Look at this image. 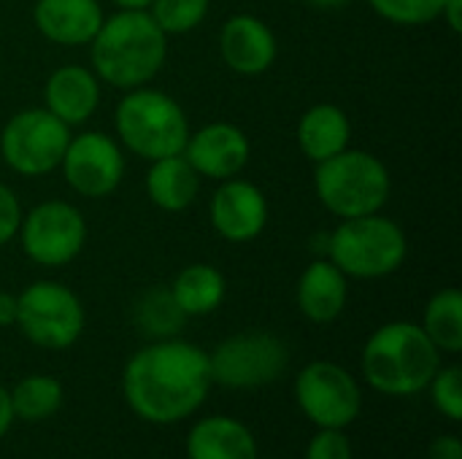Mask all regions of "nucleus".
Instances as JSON below:
<instances>
[{
	"mask_svg": "<svg viewBox=\"0 0 462 459\" xmlns=\"http://www.w3.org/2000/svg\"><path fill=\"white\" fill-rule=\"evenodd\" d=\"M439 368L441 352L414 322H387L363 346L365 381L390 398L420 395Z\"/></svg>",
	"mask_w": 462,
	"mask_h": 459,
	"instance_id": "7ed1b4c3",
	"label": "nucleus"
},
{
	"mask_svg": "<svg viewBox=\"0 0 462 459\" xmlns=\"http://www.w3.org/2000/svg\"><path fill=\"white\" fill-rule=\"evenodd\" d=\"M211 0H152L146 8L165 35L192 32L208 16Z\"/></svg>",
	"mask_w": 462,
	"mask_h": 459,
	"instance_id": "a878e982",
	"label": "nucleus"
},
{
	"mask_svg": "<svg viewBox=\"0 0 462 459\" xmlns=\"http://www.w3.org/2000/svg\"><path fill=\"white\" fill-rule=\"evenodd\" d=\"M295 400L311 425L330 430H346L363 409L360 384L344 365L330 360L309 363L298 373Z\"/></svg>",
	"mask_w": 462,
	"mask_h": 459,
	"instance_id": "9d476101",
	"label": "nucleus"
},
{
	"mask_svg": "<svg viewBox=\"0 0 462 459\" xmlns=\"http://www.w3.org/2000/svg\"><path fill=\"white\" fill-rule=\"evenodd\" d=\"M349 300L346 276L325 257L314 260L298 279V308L314 325L336 322Z\"/></svg>",
	"mask_w": 462,
	"mask_h": 459,
	"instance_id": "a211bd4d",
	"label": "nucleus"
},
{
	"mask_svg": "<svg viewBox=\"0 0 462 459\" xmlns=\"http://www.w3.org/2000/svg\"><path fill=\"white\" fill-rule=\"evenodd\" d=\"M441 19L449 24L452 32H460L462 30V0H447L444 8H441Z\"/></svg>",
	"mask_w": 462,
	"mask_h": 459,
	"instance_id": "2f4dec72",
	"label": "nucleus"
},
{
	"mask_svg": "<svg viewBox=\"0 0 462 459\" xmlns=\"http://www.w3.org/2000/svg\"><path fill=\"white\" fill-rule=\"evenodd\" d=\"M97 0H35L32 22L57 46H89L103 24Z\"/></svg>",
	"mask_w": 462,
	"mask_h": 459,
	"instance_id": "dca6fc26",
	"label": "nucleus"
},
{
	"mask_svg": "<svg viewBox=\"0 0 462 459\" xmlns=\"http://www.w3.org/2000/svg\"><path fill=\"white\" fill-rule=\"evenodd\" d=\"M22 225V206L19 197L14 195L11 187H5L0 181V246H5L8 241L16 238Z\"/></svg>",
	"mask_w": 462,
	"mask_h": 459,
	"instance_id": "c756f323",
	"label": "nucleus"
},
{
	"mask_svg": "<svg viewBox=\"0 0 462 459\" xmlns=\"http://www.w3.org/2000/svg\"><path fill=\"white\" fill-rule=\"evenodd\" d=\"M425 335L441 354H460L462 352V292L447 287L436 292L428 306L422 325Z\"/></svg>",
	"mask_w": 462,
	"mask_h": 459,
	"instance_id": "5701e85b",
	"label": "nucleus"
},
{
	"mask_svg": "<svg viewBox=\"0 0 462 459\" xmlns=\"http://www.w3.org/2000/svg\"><path fill=\"white\" fill-rule=\"evenodd\" d=\"M92 73L116 89L146 87L168 60V35L149 11H116L89 43Z\"/></svg>",
	"mask_w": 462,
	"mask_h": 459,
	"instance_id": "f03ea898",
	"label": "nucleus"
},
{
	"mask_svg": "<svg viewBox=\"0 0 462 459\" xmlns=\"http://www.w3.org/2000/svg\"><path fill=\"white\" fill-rule=\"evenodd\" d=\"M208 354L179 338L138 349L122 373V392L130 411L152 425H176L192 417L208 398Z\"/></svg>",
	"mask_w": 462,
	"mask_h": 459,
	"instance_id": "f257e3e1",
	"label": "nucleus"
},
{
	"mask_svg": "<svg viewBox=\"0 0 462 459\" xmlns=\"http://www.w3.org/2000/svg\"><path fill=\"white\" fill-rule=\"evenodd\" d=\"M290 363V352L279 335L241 333L222 341L208 354L211 384L225 390H260L273 384Z\"/></svg>",
	"mask_w": 462,
	"mask_h": 459,
	"instance_id": "1a4fd4ad",
	"label": "nucleus"
},
{
	"mask_svg": "<svg viewBox=\"0 0 462 459\" xmlns=\"http://www.w3.org/2000/svg\"><path fill=\"white\" fill-rule=\"evenodd\" d=\"M84 319L79 295L60 281H35L16 295V327L41 349H70L84 333Z\"/></svg>",
	"mask_w": 462,
	"mask_h": 459,
	"instance_id": "0eeeda50",
	"label": "nucleus"
},
{
	"mask_svg": "<svg viewBox=\"0 0 462 459\" xmlns=\"http://www.w3.org/2000/svg\"><path fill=\"white\" fill-rule=\"evenodd\" d=\"M14 425V409H11V395L5 387H0V438L11 430Z\"/></svg>",
	"mask_w": 462,
	"mask_h": 459,
	"instance_id": "72a5a7b5",
	"label": "nucleus"
},
{
	"mask_svg": "<svg viewBox=\"0 0 462 459\" xmlns=\"http://www.w3.org/2000/svg\"><path fill=\"white\" fill-rule=\"evenodd\" d=\"M436 411H441L449 422L462 419V371L460 365L439 368L428 384Z\"/></svg>",
	"mask_w": 462,
	"mask_h": 459,
	"instance_id": "cd10ccee",
	"label": "nucleus"
},
{
	"mask_svg": "<svg viewBox=\"0 0 462 459\" xmlns=\"http://www.w3.org/2000/svg\"><path fill=\"white\" fill-rule=\"evenodd\" d=\"M352 141V122L344 108L333 103H317L306 108L298 122V146L306 160L325 162L338 151L349 149Z\"/></svg>",
	"mask_w": 462,
	"mask_h": 459,
	"instance_id": "aec40b11",
	"label": "nucleus"
},
{
	"mask_svg": "<svg viewBox=\"0 0 462 459\" xmlns=\"http://www.w3.org/2000/svg\"><path fill=\"white\" fill-rule=\"evenodd\" d=\"M428 459H462V441L457 436H439L428 449Z\"/></svg>",
	"mask_w": 462,
	"mask_h": 459,
	"instance_id": "7c9ffc66",
	"label": "nucleus"
},
{
	"mask_svg": "<svg viewBox=\"0 0 462 459\" xmlns=\"http://www.w3.org/2000/svg\"><path fill=\"white\" fill-rule=\"evenodd\" d=\"M306 459H355L352 441L344 430L319 427V433L306 446Z\"/></svg>",
	"mask_w": 462,
	"mask_h": 459,
	"instance_id": "c85d7f7f",
	"label": "nucleus"
},
{
	"mask_svg": "<svg viewBox=\"0 0 462 459\" xmlns=\"http://www.w3.org/2000/svg\"><path fill=\"white\" fill-rule=\"evenodd\" d=\"M8 395H11L14 419H24V422H43L54 417L65 398L62 384L46 373L24 376Z\"/></svg>",
	"mask_w": 462,
	"mask_h": 459,
	"instance_id": "393cba45",
	"label": "nucleus"
},
{
	"mask_svg": "<svg viewBox=\"0 0 462 459\" xmlns=\"http://www.w3.org/2000/svg\"><path fill=\"white\" fill-rule=\"evenodd\" d=\"M447 0H368V5L387 22L401 27H422L441 19Z\"/></svg>",
	"mask_w": 462,
	"mask_h": 459,
	"instance_id": "bb28decb",
	"label": "nucleus"
},
{
	"mask_svg": "<svg viewBox=\"0 0 462 459\" xmlns=\"http://www.w3.org/2000/svg\"><path fill=\"white\" fill-rule=\"evenodd\" d=\"M133 319H135V327L146 338H154V341L176 338L187 325V314L179 308L171 289H160V287H154L138 298Z\"/></svg>",
	"mask_w": 462,
	"mask_h": 459,
	"instance_id": "b1692460",
	"label": "nucleus"
},
{
	"mask_svg": "<svg viewBox=\"0 0 462 459\" xmlns=\"http://www.w3.org/2000/svg\"><path fill=\"white\" fill-rule=\"evenodd\" d=\"M119 11H146L152 0H111Z\"/></svg>",
	"mask_w": 462,
	"mask_h": 459,
	"instance_id": "f704fd0d",
	"label": "nucleus"
},
{
	"mask_svg": "<svg viewBox=\"0 0 462 459\" xmlns=\"http://www.w3.org/2000/svg\"><path fill=\"white\" fill-rule=\"evenodd\" d=\"M198 192H200V176L187 162L184 154H173L152 162L146 173V195L157 208L168 214L187 211L198 200Z\"/></svg>",
	"mask_w": 462,
	"mask_h": 459,
	"instance_id": "412c9836",
	"label": "nucleus"
},
{
	"mask_svg": "<svg viewBox=\"0 0 462 459\" xmlns=\"http://www.w3.org/2000/svg\"><path fill=\"white\" fill-rule=\"evenodd\" d=\"M168 289L187 317H206L222 306L227 295V281L219 268L208 262H192L179 271Z\"/></svg>",
	"mask_w": 462,
	"mask_h": 459,
	"instance_id": "4be33fe9",
	"label": "nucleus"
},
{
	"mask_svg": "<svg viewBox=\"0 0 462 459\" xmlns=\"http://www.w3.org/2000/svg\"><path fill=\"white\" fill-rule=\"evenodd\" d=\"M62 176L65 184L81 195V197H108L111 192H116V187L125 179V154L122 146L106 135V133H81V135H70V143L62 154Z\"/></svg>",
	"mask_w": 462,
	"mask_h": 459,
	"instance_id": "f8f14e48",
	"label": "nucleus"
},
{
	"mask_svg": "<svg viewBox=\"0 0 462 459\" xmlns=\"http://www.w3.org/2000/svg\"><path fill=\"white\" fill-rule=\"evenodd\" d=\"M16 235L22 252L32 262L43 268H62L81 254L87 243V219L73 203L46 200L30 214H22Z\"/></svg>",
	"mask_w": 462,
	"mask_h": 459,
	"instance_id": "9b49d317",
	"label": "nucleus"
},
{
	"mask_svg": "<svg viewBox=\"0 0 462 459\" xmlns=\"http://www.w3.org/2000/svg\"><path fill=\"white\" fill-rule=\"evenodd\" d=\"M309 5H314V8H322V11H336V8H344V5H349L352 0H306Z\"/></svg>",
	"mask_w": 462,
	"mask_h": 459,
	"instance_id": "c9c22d12",
	"label": "nucleus"
},
{
	"mask_svg": "<svg viewBox=\"0 0 462 459\" xmlns=\"http://www.w3.org/2000/svg\"><path fill=\"white\" fill-rule=\"evenodd\" d=\"M208 216L219 238L249 243L268 227V197L246 179H225L208 203Z\"/></svg>",
	"mask_w": 462,
	"mask_h": 459,
	"instance_id": "ddd939ff",
	"label": "nucleus"
},
{
	"mask_svg": "<svg viewBox=\"0 0 462 459\" xmlns=\"http://www.w3.org/2000/svg\"><path fill=\"white\" fill-rule=\"evenodd\" d=\"M219 54L238 76H263L279 54V43L268 22L254 14H236L219 30Z\"/></svg>",
	"mask_w": 462,
	"mask_h": 459,
	"instance_id": "2eb2a0df",
	"label": "nucleus"
},
{
	"mask_svg": "<svg viewBox=\"0 0 462 459\" xmlns=\"http://www.w3.org/2000/svg\"><path fill=\"white\" fill-rule=\"evenodd\" d=\"M187 459H257V441L233 417H206L187 436Z\"/></svg>",
	"mask_w": 462,
	"mask_h": 459,
	"instance_id": "6ab92c4d",
	"label": "nucleus"
},
{
	"mask_svg": "<svg viewBox=\"0 0 462 459\" xmlns=\"http://www.w3.org/2000/svg\"><path fill=\"white\" fill-rule=\"evenodd\" d=\"M70 143V127L46 108H22L0 130L3 162L27 179H41L60 168Z\"/></svg>",
	"mask_w": 462,
	"mask_h": 459,
	"instance_id": "6e6552de",
	"label": "nucleus"
},
{
	"mask_svg": "<svg viewBox=\"0 0 462 459\" xmlns=\"http://www.w3.org/2000/svg\"><path fill=\"white\" fill-rule=\"evenodd\" d=\"M187 162L198 170L200 179L225 181L238 176L252 154L246 133L233 122H211L200 130H189L184 143Z\"/></svg>",
	"mask_w": 462,
	"mask_h": 459,
	"instance_id": "4468645a",
	"label": "nucleus"
},
{
	"mask_svg": "<svg viewBox=\"0 0 462 459\" xmlns=\"http://www.w3.org/2000/svg\"><path fill=\"white\" fill-rule=\"evenodd\" d=\"M16 325V295L0 292V327Z\"/></svg>",
	"mask_w": 462,
	"mask_h": 459,
	"instance_id": "473e14b6",
	"label": "nucleus"
},
{
	"mask_svg": "<svg viewBox=\"0 0 462 459\" xmlns=\"http://www.w3.org/2000/svg\"><path fill=\"white\" fill-rule=\"evenodd\" d=\"M314 189L319 203L338 219L379 214L393 192L387 165L365 149H344L317 162Z\"/></svg>",
	"mask_w": 462,
	"mask_h": 459,
	"instance_id": "20e7f679",
	"label": "nucleus"
},
{
	"mask_svg": "<svg viewBox=\"0 0 462 459\" xmlns=\"http://www.w3.org/2000/svg\"><path fill=\"white\" fill-rule=\"evenodd\" d=\"M328 260L346 279H384L395 273L409 254L406 233L398 222L382 214L341 219V225L328 235Z\"/></svg>",
	"mask_w": 462,
	"mask_h": 459,
	"instance_id": "423d86ee",
	"label": "nucleus"
},
{
	"mask_svg": "<svg viewBox=\"0 0 462 459\" xmlns=\"http://www.w3.org/2000/svg\"><path fill=\"white\" fill-rule=\"evenodd\" d=\"M119 143L141 160H162L184 151L189 122L184 108L165 92L138 87L127 89L114 114Z\"/></svg>",
	"mask_w": 462,
	"mask_h": 459,
	"instance_id": "39448f33",
	"label": "nucleus"
},
{
	"mask_svg": "<svg viewBox=\"0 0 462 459\" xmlns=\"http://www.w3.org/2000/svg\"><path fill=\"white\" fill-rule=\"evenodd\" d=\"M100 106V78L81 65H60L43 87V108L68 127L84 124Z\"/></svg>",
	"mask_w": 462,
	"mask_h": 459,
	"instance_id": "f3484780",
	"label": "nucleus"
}]
</instances>
